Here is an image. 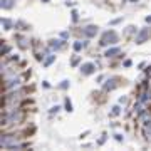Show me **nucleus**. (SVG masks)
<instances>
[{
  "instance_id": "nucleus-1",
  "label": "nucleus",
  "mask_w": 151,
  "mask_h": 151,
  "mask_svg": "<svg viewBox=\"0 0 151 151\" xmlns=\"http://www.w3.org/2000/svg\"><path fill=\"white\" fill-rule=\"evenodd\" d=\"M114 42H117V35H116V32L114 30H109V32H106L103 39H101V45H108V44H114Z\"/></svg>"
},
{
  "instance_id": "nucleus-2",
  "label": "nucleus",
  "mask_w": 151,
  "mask_h": 151,
  "mask_svg": "<svg viewBox=\"0 0 151 151\" xmlns=\"http://www.w3.org/2000/svg\"><path fill=\"white\" fill-rule=\"evenodd\" d=\"M150 35H151V30H150V29H143V30L136 35V44H143V42L150 37Z\"/></svg>"
},
{
  "instance_id": "nucleus-3",
  "label": "nucleus",
  "mask_w": 151,
  "mask_h": 151,
  "mask_svg": "<svg viewBox=\"0 0 151 151\" xmlns=\"http://www.w3.org/2000/svg\"><path fill=\"white\" fill-rule=\"evenodd\" d=\"M94 69H96V67H94V64L87 62V64H84V66L81 67V72H82L84 76H89V74H92V72H94Z\"/></svg>"
},
{
  "instance_id": "nucleus-4",
  "label": "nucleus",
  "mask_w": 151,
  "mask_h": 151,
  "mask_svg": "<svg viewBox=\"0 0 151 151\" xmlns=\"http://www.w3.org/2000/svg\"><path fill=\"white\" fill-rule=\"evenodd\" d=\"M144 111H146L144 103H141V101H139V103H136V104H134V114H136V116H141Z\"/></svg>"
},
{
  "instance_id": "nucleus-5",
  "label": "nucleus",
  "mask_w": 151,
  "mask_h": 151,
  "mask_svg": "<svg viewBox=\"0 0 151 151\" xmlns=\"http://www.w3.org/2000/svg\"><path fill=\"white\" fill-rule=\"evenodd\" d=\"M116 86H117V79H109V81L104 84V89H106V91H113Z\"/></svg>"
},
{
  "instance_id": "nucleus-6",
  "label": "nucleus",
  "mask_w": 151,
  "mask_h": 151,
  "mask_svg": "<svg viewBox=\"0 0 151 151\" xmlns=\"http://www.w3.org/2000/svg\"><path fill=\"white\" fill-rule=\"evenodd\" d=\"M96 32H97V27H94V25H89V27H86V29H84V34H86L87 37L96 35Z\"/></svg>"
},
{
  "instance_id": "nucleus-7",
  "label": "nucleus",
  "mask_w": 151,
  "mask_h": 151,
  "mask_svg": "<svg viewBox=\"0 0 151 151\" xmlns=\"http://www.w3.org/2000/svg\"><path fill=\"white\" fill-rule=\"evenodd\" d=\"M144 136H146V138L151 136V119L144 123Z\"/></svg>"
},
{
  "instance_id": "nucleus-8",
  "label": "nucleus",
  "mask_w": 151,
  "mask_h": 151,
  "mask_svg": "<svg viewBox=\"0 0 151 151\" xmlns=\"http://www.w3.org/2000/svg\"><path fill=\"white\" fill-rule=\"evenodd\" d=\"M116 54H119V49H117V47H114V49H109V50H108L104 55H106V57H113V55H116Z\"/></svg>"
},
{
  "instance_id": "nucleus-9",
  "label": "nucleus",
  "mask_w": 151,
  "mask_h": 151,
  "mask_svg": "<svg viewBox=\"0 0 151 151\" xmlns=\"http://www.w3.org/2000/svg\"><path fill=\"white\" fill-rule=\"evenodd\" d=\"M14 2L12 0H2V8H12Z\"/></svg>"
},
{
  "instance_id": "nucleus-10",
  "label": "nucleus",
  "mask_w": 151,
  "mask_h": 151,
  "mask_svg": "<svg viewBox=\"0 0 151 151\" xmlns=\"http://www.w3.org/2000/svg\"><path fill=\"white\" fill-rule=\"evenodd\" d=\"M82 47H86V42H79V40H77V42L74 44V50H77V52H79Z\"/></svg>"
},
{
  "instance_id": "nucleus-11",
  "label": "nucleus",
  "mask_w": 151,
  "mask_h": 151,
  "mask_svg": "<svg viewBox=\"0 0 151 151\" xmlns=\"http://www.w3.org/2000/svg\"><path fill=\"white\" fill-rule=\"evenodd\" d=\"M2 24H3V27H5V30H10V27H12V22H10V20H7V19H3V20H2Z\"/></svg>"
},
{
  "instance_id": "nucleus-12",
  "label": "nucleus",
  "mask_w": 151,
  "mask_h": 151,
  "mask_svg": "<svg viewBox=\"0 0 151 151\" xmlns=\"http://www.w3.org/2000/svg\"><path fill=\"white\" fill-rule=\"evenodd\" d=\"M62 44H61V40H52L50 42V49H59Z\"/></svg>"
},
{
  "instance_id": "nucleus-13",
  "label": "nucleus",
  "mask_w": 151,
  "mask_h": 151,
  "mask_svg": "<svg viewBox=\"0 0 151 151\" xmlns=\"http://www.w3.org/2000/svg\"><path fill=\"white\" fill-rule=\"evenodd\" d=\"M54 59H55V55H49V57H47V59L44 61V66L47 67L49 64H52V62H54Z\"/></svg>"
},
{
  "instance_id": "nucleus-14",
  "label": "nucleus",
  "mask_w": 151,
  "mask_h": 151,
  "mask_svg": "<svg viewBox=\"0 0 151 151\" xmlns=\"http://www.w3.org/2000/svg\"><path fill=\"white\" fill-rule=\"evenodd\" d=\"M19 45H20L22 49H25V47H29V44H27V40H25V39H20V42H19Z\"/></svg>"
},
{
  "instance_id": "nucleus-15",
  "label": "nucleus",
  "mask_w": 151,
  "mask_h": 151,
  "mask_svg": "<svg viewBox=\"0 0 151 151\" xmlns=\"http://www.w3.org/2000/svg\"><path fill=\"white\" fill-rule=\"evenodd\" d=\"M119 109H121L119 106H114V108H113V113H111V116H117V114H119Z\"/></svg>"
},
{
  "instance_id": "nucleus-16",
  "label": "nucleus",
  "mask_w": 151,
  "mask_h": 151,
  "mask_svg": "<svg viewBox=\"0 0 151 151\" xmlns=\"http://www.w3.org/2000/svg\"><path fill=\"white\" fill-rule=\"evenodd\" d=\"M66 109H67V111H69V113H71V111H72V104H71V103H69V99H66Z\"/></svg>"
},
{
  "instance_id": "nucleus-17",
  "label": "nucleus",
  "mask_w": 151,
  "mask_h": 151,
  "mask_svg": "<svg viewBox=\"0 0 151 151\" xmlns=\"http://www.w3.org/2000/svg\"><path fill=\"white\" fill-rule=\"evenodd\" d=\"M67 86H69V82H67V81H64V82H62V84H61V87H62V89H66V87H67Z\"/></svg>"
},
{
  "instance_id": "nucleus-18",
  "label": "nucleus",
  "mask_w": 151,
  "mask_h": 151,
  "mask_svg": "<svg viewBox=\"0 0 151 151\" xmlns=\"http://www.w3.org/2000/svg\"><path fill=\"white\" fill-rule=\"evenodd\" d=\"M77 62H79V57H74V59H72V66H76Z\"/></svg>"
},
{
  "instance_id": "nucleus-19",
  "label": "nucleus",
  "mask_w": 151,
  "mask_h": 151,
  "mask_svg": "<svg viewBox=\"0 0 151 151\" xmlns=\"http://www.w3.org/2000/svg\"><path fill=\"white\" fill-rule=\"evenodd\" d=\"M131 66V61H124V67H129Z\"/></svg>"
},
{
  "instance_id": "nucleus-20",
  "label": "nucleus",
  "mask_w": 151,
  "mask_h": 151,
  "mask_svg": "<svg viewBox=\"0 0 151 151\" xmlns=\"http://www.w3.org/2000/svg\"><path fill=\"white\" fill-rule=\"evenodd\" d=\"M72 20H77V12H72Z\"/></svg>"
},
{
  "instance_id": "nucleus-21",
  "label": "nucleus",
  "mask_w": 151,
  "mask_h": 151,
  "mask_svg": "<svg viewBox=\"0 0 151 151\" xmlns=\"http://www.w3.org/2000/svg\"><path fill=\"white\" fill-rule=\"evenodd\" d=\"M146 22H148V24H151V17H146Z\"/></svg>"
},
{
  "instance_id": "nucleus-22",
  "label": "nucleus",
  "mask_w": 151,
  "mask_h": 151,
  "mask_svg": "<svg viewBox=\"0 0 151 151\" xmlns=\"http://www.w3.org/2000/svg\"><path fill=\"white\" fill-rule=\"evenodd\" d=\"M44 2H49V0H44Z\"/></svg>"
}]
</instances>
